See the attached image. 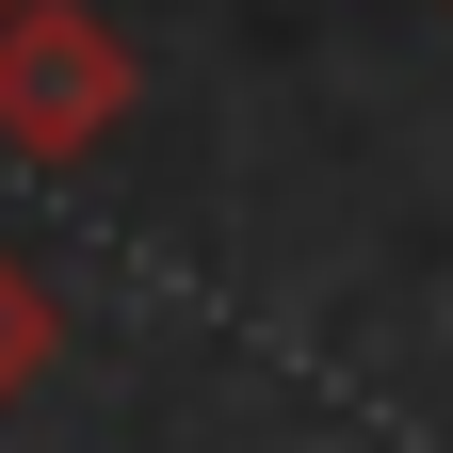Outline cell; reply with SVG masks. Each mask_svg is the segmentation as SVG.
<instances>
[{"mask_svg":"<svg viewBox=\"0 0 453 453\" xmlns=\"http://www.w3.org/2000/svg\"><path fill=\"white\" fill-rule=\"evenodd\" d=\"M49 357H65V308H49V275L0 243V405H33V388H49Z\"/></svg>","mask_w":453,"mask_h":453,"instance_id":"2","label":"cell"},{"mask_svg":"<svg viewBox=\"0 0 453 453\" xmlns=\"http://www.w3.org/2000/svg\"><path fill=\"white\" fill-rule=\"evenodd\" d=\"M130 97H146V65H130V33L97 17V0H17L0 17V146L17 162H97L113 130H130Z\"/></svg>","mask_w":453,"mask_h":453,"instance_id":"1","label":"cell"},{"mask_svg":"<svg viewBox=\"0 0 453 453\" xmlns=\"http://www.w3.org/2000/svg\"><path fill=\"white\" fill-rule=\"evenodd\" d=\"M0 17H17V0H0Z\"/></svg>","mask_w":453,"mask_h":453,"instance_id":"3","label":"cell"}]
</instances>
